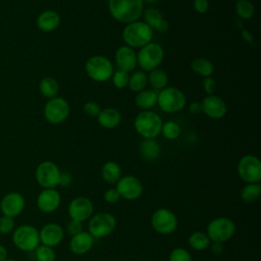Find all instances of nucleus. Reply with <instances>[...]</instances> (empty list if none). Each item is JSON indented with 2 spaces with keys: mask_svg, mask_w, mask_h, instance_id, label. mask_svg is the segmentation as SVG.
<instances>
[{
  "mask_svg": "<svg viewBox=\"0 0 261 261\" xmlns=\"http://www.w3.org/2000/svg\"><path fill=\"white\" fill-rule=\"evenodd\" d=\"M109 12L117 21L130 23L139 19L143 12V0H109Z\"/></svg>",
  "mask_w": 261,
  "mask_h": 261,
  "instance_id": "1",
  "label": "nucleus"
},
{
  "mask_svg": "<svg viewBox=\"0 0 261 261\" xmlns=\"http://www.w3.org/2000/svg\"><path fill=\"white\" fill-rule=\"evenodd\" d=\"M153 37V30L145 21L127 23L122 32V39L130 48H142L149 44Z\"/></svg>",
  "mask_w": 261,
  "mask_h": 261,
  "instance_id": "2",
  "label": "nucleus"
},
{
  "mask_svg": "<svg viewBox=\"0 0 261 261\" xmlns=\"http://www.w3.org/2000/svg\"><path fill=\"white\" fill-rule=\"evenodd\" d=\"M162 123L161 117L156 112L144 110L136 116L134 126L143 138L154 139L161 133Z\"/></svg>",
  "mask_w": 261,
  "mask_h": 261,
  "instance_id": "3",
  "label": "nucleus"
},
{
  "mask_svg": "<svg viewBox=\"0 0 261 261\" xmlns=\"http://www.w3.org/2000/svg\"><path fill=\"white\" fill-rule=\"evenodd\" d=\"M85 69L90 79L99 83L108 81L114 72L111 61L101 55L90 57L86 61Z\"/></svg>",
  "mask_w": 261,
  "mask_h": 261,
  "instance_id": "4",
  "label": "nucleus"
},
{
  "mask_svg": "<svg viewBox=\"0 0 261 261\" xmlns=\"http://www.w3.org/2000/svg\"><path fill=\"white\" fill-rule=\"evenodd\" d=\"M185 94L176 88L169 87L162 89L157 94V103L161 110L167 113L178 112L186 106Z\"/></svg>",
  "mask_w": 261,
  "mask_h": 261,
  "instance_id": "5",
  "label": "nucleus"
},
{
  "mask_svg": "<svg viewBox=\"0 0 261 261\" xmlns=\"http://www.w3.org/2000/svg\"><path fill=\"white\" fill-rule=\"evenodd\" d=\"M12 241L16 248L24 252L35 251L40 245L39 230L30 224H23L13 230Z\"/></svg>",
  "mask_w": 261,
  "mask_h": 261,
  "instance_id": "6",
  "label": "nucleus"
},
{
  "mask_svg": "<svg viewBox=\"0 0 261 261\" xmlns=\"http://www.w3.org/2000/svg\"><path fill=\"white\" fill-rule=\"evenodd\" d=\"M164 57L163 48L158 43H149L141 48L137 54V64L146 71L158 67Z\"/></svg>",
  "mask_w": 261,
  "mask_h": 261,
  "instance_id": "7",
  "label": "nucleus"
},
{
  "mask_svg": "<svg viewBox=\"0 0 261 261\" xmlns=\"http://www.w3.org/2000/svg\"><path fill=\"white\" fill-rule=\"evenodd\" d=\"M236 231V225L228 217H217L207 225V237L213 243H224L228 241Z\"/></svg>",
  "mask_w": 261,
  "mask_h": 261,
  "instance_id": "8",
  "label": "nucleus"
},
{
  "mask_svg": "<svg viewBox=\"0 0 261 261\" xmlns=\"http://www.w3.org/2000/svg\"><path fill=\"white\" fill-rule=\"evenodd\" d=\"M116 226L115 217L107 212L95 214L89 221V232L94 239H102L109 236Z\"/></svg>",
  "mask_w": 261,
  "mask_h": 261,
  "instance_id": "9",
  "label": "nucleus"
},
{
  "mask_svg": "<svg viewBox=\"0 0 261 261\" xmlns=\"http://www.w3.org/2000/svg\"><path fill=\"white\" fill-rule=\"evenodd\" d=\"M36 180L44 189H55L60 181L61 171L52 161L41 162L36 169Z\"/></svg>",
  "mask_w": 261,
  "mask_h": 261,
  "instance_id": "10",
  "label": "nucleus"
},
{
  "mask_svg": "<svg viewBox=\"0 0 261 261\" xmlns=\"http://www.w3.org/2000/svg\"><path fill=\"white\" fill-rule=\"evenodd\" d=\"M238 172L241 179L247 184L260 182L261 163L258 157L246 155L242 157L238 164Z\"/></svg>",
  "mask_w": 261,
  "mask_h": 261,
  "instance_id": "11",
  "label": "nucleus"
},
{
  "mask_svg": "<svg viewBox=\"0 0 261 261\" xmlns=\"http://www.w3.org/2000/svg\"><path fill=\"white\" fill-rule=\"evenodd\" d=\"M69 114L68 102L62 97H54L49 99L44 107L45 119L52 123L58 124L64 121Z\"/></svg>",
  "mask_w": 261,
  "mask_h": 261,
  "instance_id": "12",
  "label": "nucleus"
},
{
  "mask_svg": "<svg viewBox=\"0 0 261 261\" xmlns=\"http://www.w3.org/2000/svg\"><path fill=\"white\" fill-rule=\"evenodd\" d=\"M151 224L158 233L169 234L176 229L177 218L171 210L159 208L152 214Z\"/></svg>",
  "mask_w": 261,
  "mask_h": 261,
  "instance_id": "13",
  "label": "nucleus"
},
{
  "mask_svg": "<svg viewBox=\"0 0 261 261\" xmlns=\"http://www.w3.org/2000/svg\"><path fill=\"white\" fill-rule=\"evenodd\" d=\"M117 192L120 198L126 200H136L143 193V185L139 178L134 175H124L116 182Z\"/></svg>",
  "mask_w": 261,
  "mask_h": 261,
  "instance_id": "14",
  "label": "nucleus"
},
{
  "mask_svg": "<svg viewBox=\"0 0 261 261\" xmlns=\"http://www.w3.org/2000/svg\"><path fill=\"white\" fill-rule=\"evenodd\" d=\"M94 206L90 199L86 197L74 198L68 205V214L70 219L83 222L93 214Z\"/></svg>",
  "mask_w": 261,
  "mask_h": 261,
  "instance_id": "15",
  "label": "nucleus"
},
{
  "mask_svg": "<svg viewBox=\"0 0 261 261\" xmlns=\"http://www.w3.org/2000/svg\"><path fill=\"white\" fill-rule=\"evenodd\" d=\"M24 205L25 202L21 194L17 192H10L2 198L0 202V209L3 215L13 218L23 211Z\"/></svg>",
  "mask_w": 261,
  "mask_h": 261,
  "instance_id": "16",
  "label": "nucleus"
},
{
  "mask_svg": "<svg viewBox=\"0 0 261 261\" xmlns=\"http://www.w3.org/2000/svg\"><path fill=\"white\" fill-rule=\"evenodd\" d=\"M202 111L210 118L219 119L222 118L227 111L226 104L222 98L216 95L206 96L202 102Z\"/></svg>",
  "mask_w": 261,
  "mask_h": 261,
  "instance_id": "17",
  "label": "nucleus"
},
{
  "mask_svg": "<svg viewBox=\"0 0 261 261\" xmlns=\"http://www.w3.org/2000/svg\"><path fill=\"white\" fill-rule=\"evenodd\" d=\"M61 202L60 194L55 189H44L37 197V206L44 213L55 211Z\"/></svg>",
  "mask_w": 261,
  "mask_h": 261,
  "instance_id": "18",
  "label": "nucleus"
},
{
  "mask_svg": "<svg viewBox=\"0 0 261 261\" xmlns=\"http://www.w3.org/2000/svg\"><path fill=\"white\" fill-rule=\"evenodd\" d=\"M63 228L57 223H48L39 231V238L42 245L55 247L60 244L63 239Z\"/></svg>",
  "mask_w": 261,
  "mask_h": 261,
  "instance_id": "19",
  "label": "nucleus"
},
{
  "mask_svg": "<svg viewBox=\"0 0 261 261\" xmlns=\"http://www.w3.org/2000/svg\"><path fill=\"white\" fill-rule=\"evenodd\" d=\"M115 62L119 70L130 72L137 66V54L133 48L121 46L115 53Z\"/></svg>",
  "mask_w": 261,
  "mask_h": 261,
  "instance_id": "20",
  "label": "nucleus"
},
{
  "mask_svg": "<svg viewBox=\"0 0 261 261\" xmlns=\"http://www.w3.org/2000/svg\"><path fill=\"white\" fill-rule=\"evenodd\" d=\"M94 244V238L89 231H81L71 237L69 242V250L75 255H83L89 252Z\"/></svg>",
  "mask_w": 261,
  "mask_h": 261,
  "instance_id": "21",
  "label": "nucleus"
},
{
  "mask_svg": "<svg viewBox=\"0 0 261 261\" xmlns=\"http://www.w3.org/2000/svg\"><path fill=\"white\" fill-rule=\"evenodd\" d=\"M37 27L42 32H52L60 24V16L54 10H44L37 17Z\"/></svg>",
  "mask_w": 261,
  "mask_h": 261,
  "instance_id": "22",
  "label": "nucleus"
},
{
  "mask_svg": "<svg viewBox=\"0 0 261 261\" xmlns=\"http://www.w3.org/2000/svg\"><path fill=\"white\" fill-rule=\"evenodd\" d=\"M97 117L100 125L105 128H114L121 121V115L119 111L112 107L101 109Z\"/></svg>",
  "mask_w": 261,
  "mask_h": 261,
  "instance_id": "23",
  "label": "nucleus"
},
{
  "mask_svg": "<svg viewBox=\"0 0 261 261\" xmlns=\"http://www.w3.org/2000/svg\"><path fill=\"white\" fill-rule=\"evenodd\" d=\"M139 152L145 160L152 161L159 156L160 147L155 140L145 139L139 146Z\"/></svg>",
  "mask_w": 261,
  "mask_h": 261,
  "instance_id": "24",
  "label": "nucleus"
},
{
  "mask_svg": "<svg viewBox=\"0 0 261 261\" xmlns=\"http://www.w3.org/2000/svg\"><path fill=\"white\" fill-rule=\"evenodd\" d=\"M101 174L107 184H116L121 177V168L116 162L108 161L102 166Z\"/></svg>",
  "mask_w": 261,
  "mask_h": 261,
  "instance_id": "25",
  "label": "nucleus"
},
{
  "mask_svg": "<svg viewBox=\"0 0 261 261\" xmlns=\"http://www.w3.org/2000/svg\"><path fill=\"white\" fill-rule=\"evenodd\" d=\"M136 105L144 110L152 108L157 103V93L153 90H143L138 92L135 98Z\"/></svg>",
  "mask_w": 261,
  "mask_h": 261,
  "instance_id": "26",
  "label": "nucleus"
},
{
  "mask_svg": "<svg viewBox=\"0 0 261 261\" xmlns=\"http://www.w3.org/2000/svg\"><path fill=\"white\" fill-rule=\"evenodd\" d=\"M39 89L41 94L46 98H54L57 97V94L59 92V85L57 81L52 76H45L41 80Z\"/></svg>",
  "mask_w": 261,
  "mask_h": 261,
  "instance_id": "27",
  "label": "nucleus"
},
{
  "mask_svg": "<svg viewBox=\"0 0 261 261\" xmlns=\"http://www.w3.org/2000/svg\"><path fill=\"white\" fill-rule=\"evenodd\" d=\"M148 82L150 83L151 87L154 90L161 91L162 89L166 88L167 83H168V76L165 71L162 69H152L148 75Z\"/></svg>",
  "mask_w": 261,
  "mask_h": 261,
  "instance_id": "28",
  "label": "nucleus"
},
{
  "mask_svg": "<svg viewBox=\"0 0 261 261\" xmlns=\"http://www.w3.org/2000/svg\"><path fill=\"white\" fill-rule=\"evenodd\" d=\"M191 68L194 72L204 77L210 76L214 71L212 62L206 58H196L191 63Z\"/></svg>",
  "mask_w": 261,
  "mask_h": 261,
  "instance_id": "29",
  "label": "nucleus"
},
{
  "mask_svg": "<svg viewBox=\"0 0 261 261\" xmlns=\"http://www.w3.org/2000/svg\"><path fill=\"white\" fill-rule=\"evenodd\" d=\"M261 186L259 182L247 184L241 191V199L245 203H254L260 197Z\"/></svg>",
  "mask_w": 261,
  "mask_h": 261,
  "instance_id": "30",
  "label": "nucleus"
},
{
  "mask_svg": "<svg viewBox=\"0 0 261 261\" xmlns=\"http://www.w3.org/2000/svg\"><path fill=\"white\" fill-rule=\"evenodd\" d=\"M189 245L191 246L192 249L196 251H202L207 249L210 246L211 241L207 237L206 233L202 231H195L189 237Z\"/></svg>",
  "mask_w": 261,
  "mask_h": 261,
  "instance_id": "31",
  "label": "nucleus"
},
{
  "mask_svg": "<svg viewBox=\"0 0 261 261\" xmlns=\"http://www.w3.org/2000/svg\"><path fill=\"white\" fill-rule=\"evenodd\" d=\"M148 83V75L144 70H138L129 76L128 88L134 92H141L145 89Z\"/></svg>",
  "mask_w": 261,
  "mask_h": 261,
  "instance_id": "32",
  "label": "nucleus"
},
{
  "mask_svg": "<svg viewBox=\"0 0 261 261\" xmlns=\"http://www.w3.org/2000/svg\"><path fill=\"white\" fill-rule=\"evenodd\" d=\"M236 12L243 19H249L254 15L255 7L248 0H238L236 2Z\"/></svg>",
  "mask_w": 261,
  "mask_h": 261,
  "instance_id": "33",
  "label": "nucleus"
},
{
  "mask_svg": "<svg viewBox=\"0 0 261 261\" xmlns=\"http://www.w3.org/2000/svg\"><path fill=\"white\" fill-rule=\"evenodd\" d=\"M161 133L167 140H175L180 135V127L175 121L169 120L162 123Z\"/></svg>",
  "mask_w": 261,
  "mask_h": 261,
  "instance_id": "34",
  "label": "nucleus"
},
{
  "mask_svg": "<svg viewBox=\"0 0 261 261\" xmlns=\"http://www.w3.org/2000/svg\"><path fill=\"white\" fill-rule=\"evenodd\" d=\"M35 257L37 261H55L56 254L52 247L39 245L35 250Z\"/></svg>",
  "mask_w": 261,
  "mask_h": 261,
  "instance_id": "35",
  "label": "nucleus"
},
{
  "mask_svg": "<svg viewBox=\"0 0 261 261\" xmlns=\"http://www.w3.org/2000/svg\"><path fill=\"white\" fill-rule=\"evenodd\" d=\"M144 17H145V22L152 29L154 30L156 28V25L158 24V22L163 18L160 11L156 8H149L145 11L144 13Z\"/></svg>",
  "mask_w": 261,
  "mask_h": 261,
  "instance_id": "36",
  "label": "nucleus"
},
{
  "mask_svg": "<svg viewBox=\"0 0 261 261\" xmlns=\"http://www.w3.org/2000/svg\"><path fill=\"white\" fill-rule=\"evenodd\" d=\"M112 82L117 89H123L128 85L129 74L123 70H116L112 74Z\"/></svg>",
  "mask_w": 261,
  "mask_h": 261,
  "instance_id": "37",
  "label": "nucleus"
},
{
  "mask_svg": "<svg viewBox=\"0 0 261 261\" xmlns=\"http://www.w3.org/2000/svg\"><path fill=\"white\" fill-rule=\"evenodd\" d=\"M168 261H193V259L186 249L175 248L171 251Z\"/></svg>",
  "mask_w": 261,
  "mask_h": 261,
  "instance_id": "38",
  "label": "nucleus"
},
{
  "mask_svg": "<svg viewBox=\"0 0 261 261\" xmlns=\"http://www.w3.org/2000/svg\"><path fill=\"white\" fill-rule=\"evenodd\" d=\"M14 230V220L12 217L2 215L0 217V233L7 234Z\"/></svg>",
  "mask_w": 261,
  "mask_h": 261,
  "instance_id": "39",
  "label": "nucleus"
},
{
  "mask_svg": "<svg viewBox=\"0 0 261 261\" xmlns=\"http://www.w3.org/2000/svg\"><path fill=\"white\" fill-rule=\"evenodd\" d=\"M100 106L94 102V101H89L84 105V112L88 115V116H92L95 117L99 114L100 112Z\"/></svg>",
  "mask_w": 261,
  "mask_h": 261,
  "instance_id": "40",
  "label": "nucleus"
},
{
  "mask_svg": "<svg viewBox=\"0 0 261 261\" xmlns=\"http://www.w3.org/2000/svg\"><path fill=\"white\" fill-rule=\"evenodd\" d=\"M104 200L109 204H114L120 199V195L116 189H108L104 193Z\"/></svg>",
  "mask_w": 261,
  "mask_h": 261,
  "instance_id": "41",
  "label": "nucleus"
},
{
  "mask_svg": "<svg viewBox=\"0 0 261 261\" xmlns=\"http://www.w3.org/2000/svg\"><path fill=\"white\" fill-rule=\"evenodd\" d=\"M203 89L208 95H212L216 89V82L214 79L207 76L203 80Z\"/></svg>",
  "mask_w": 261,
  "mask_h": 261,
  "instance_id": "42",
  "label": "nucleus"
},
{
  "mask_svg": "<svg viewBox=\"0 0 261 261\" xmlns=\"http://www.w3.org/2000/svg\"><path fill=\"white\" fill-rule=\"evenodd\" d=\"M66 228H67V232L72 237L82 231V222L70 219V221L67 223Z\"/></svg>",
  "mask_w": 261,
  "mask_h": 261,
  "instance_id": "43",
  "label": "nucleus"
},
{
  "mask_svg": "<svg viewBox=\"0 0 261 261\" xmlns=\"http://www.w3.org/2000/svg\"><path fill=\"white\" fill-rule=\"evenodd\" d=\"M193 6L197 12L205 13L209 8V2L208 0H194Z\"/></svg>",
  "mask_w": 261,
  "mask_h": 261,
  "instance_id": "44",
  "label": "nucleus"
},
{
  "mask_svg": "<svg viewBox=\"0 0 261 261\" xmlns=\"http://www.w3.org/2000/svg\"><path fill=\"white\" fill-rule=\"evenodd\" d=\"M168 28H169L168 22H167L164 18H162V19L158 22V24L156 25V28H155L154 30H156V31L159 32V33H165V32H167Z\"/></svg>",
  "mask_w": 261,
  "mask_h": 261,
  "instance_id": "45",
  "label": "nucleus"
},
{
  "mask_svg": "<svg viewBox=\"0 0 261 261\" xmlns=\"http://www.w3.org/2000/svg\"><path fill=\"white\" fill-rule=\"evenodd\" d=\"M189 111L191 113H194V114H198V113L202 112L201 102H193V103H191L190 106H189Z\"/></svg>",
  "mask_w": 261,
  "mask_h": 261,
  "instance_id": "46",
  "label": "nucleus"
},
{
  "mask_svg": "<svg viewBox=\"0 0 261 261\" xmlns=\"http://www.w3.org/2000/svg\"><path fill=\"white\" fill-rule=\"evenodd\" d=\"M70 182H71V176H70V174L67 173V172H65V173H62V172H61L59 185H61V186H68Z\"/></svg>",
  "mask_w": 261,
  "mask_h": 261,
  "instance_id": "47",
  "label": "nucleus"
},
{
  "mask_svg": "<svg viewBox=\"0 0 261 261\" xmlns=\"http://www.w3.org/2000/svg\"><path fill=\"white\" fill-rule=\"evenodd\" d=\"M211 250L214 254H220L223 251V247L221 243H213L211 246Z\"/></svg>",
  "mask_w": 261,
  "mask_h": 261,
  "instance_id": "48",
  "label": "nucleus"
},
{
  "mask_svg": "<svg viewBox=\"0 0 261 261\" xmlns=\"http://www.w3.org/2000/svg\"><path fill=\"white\" fill-rule=\"evenodd\" d=\"M7 258V250L4 246L0 245V261H3Z\"/></svg>",
  "mask_w": 261,
  "mask_h": 261,
  "instance_id": "49",
  "label": "nucleus"
},
{
  "mask_svg": "<svg viewBox=\"0 0 261 261\" xmlns=\"http://www.w3.org/2000/svg\"><path fill=\"white\" fill-rule=\"evenodd\" d=\"M156 1H158V0H143V2H147V3H154Z\"/></svg>",
  "mask_w": 261,
  "mask_h": 261,
  "instance_id": "50",
  "label": "nucleus"
},
{
  "mask_svg": "<svg viewBox=\"0 0 261 261\" xmlns=\"http://www.w3.org/2000/svg\"><path fill=\"white\" fill-rule=\"evenodd\" d=\"M3 261H16V260H14V259H5V260H3Z\"/></svg>",
  "mask_w": 261,
  "mask_h": 261,
  "instance_id": "51",
  "label": "nucleus"
}]
</instances>
